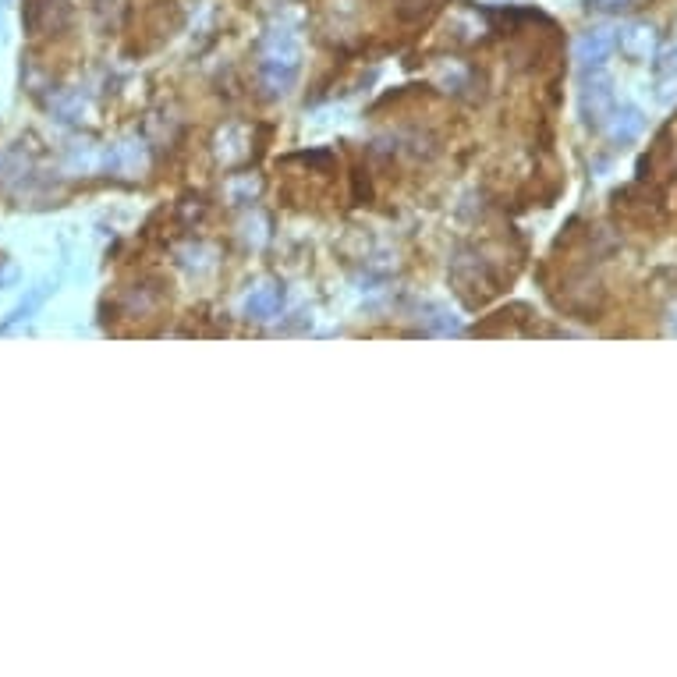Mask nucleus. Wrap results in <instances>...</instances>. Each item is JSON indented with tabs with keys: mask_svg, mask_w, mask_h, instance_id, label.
Instances as JSON below:
<instances>
[{
	"mask_svg": "<svg viewBox=\"0 0 677 677\" xmlns=\"http://www.w3.org/2000/svg\"><path fill=\"white\" fill-rule=\"evenodd\" d=\"M589 11H600V15H621V11L639 8V0H585Z\"/></svg>",
	"mask_w": 677,
	"mask_h": 677,
	"instance_id": "nucleus-14",
	"label": "nucleus"
},
{
	"mask_svg": "<svg viewBox=\"0 0 677 677\" xmlns=\"http://www.w3.org/2000/svg\"><path fill=\"white\" fill-rule=\"evenodd\" d=\"M617 47H621V54L631 57V61H653V57L660 54V32L646 22H631L624 25L621 36H617Z\"/></svg>",
	"mask_w": 677,
	"mask_h": 677,
	"instance_id": "nucleus-5",
	"label": "nucleus"
},
{
	"mask_svg": "<svg viewBox=\"0 0 677 677\" xmlns=\"http://www.w3.org/2000/svg\"><path fill=\"white\" fill-rule=\"evenodd\" d=\"M642 128H646V117H642L639 107H614L607 114V121H603V135H607L610 142H635L642 135Z\"/></svg>",
	"mask_w": 677,
	"mask_h": 677,
	"instance_id": "nucleus-7",
	"label": "nucleus"
},
{
	"mask_svg": "<svg viewBox=\"0 0 677 677\" xmlns=\"http://www.w3.org/2000/svg\"><path fill=\"white\" fill-rule=\"evenodd\" d=\"M15 277H18V270L11 266V259L8 256H0V288H8V284H15Z\"/></svg>",
	"mask_w": 677,
	"mask_h": 677,
	"instance_id": "nucleus-15",
	"label": "nucleus"
},
{
	"mask_svg": "<svg viewBox=\"0 0 677 677\" xmlns=\"http://www.w3.org/2000/svg\"><path fill=\"white\" fill-rule=\"evenodd\" d=\"M146 167H149V146L142 139L117 142V146H110L107 156H103V171L114 174V178H139V174H146Z\"/></svg>",
	"mask_w": 677,
	"mask_h": 677,
	"instance_id": "nucleus-3",
	"label": "nucleus"
},
{
	"mask_svg": "<svg viewBox=\"0 0 677 677\" xmlns=\"http://www.w3.org/2000/svg\"><path fill=\"white\" fill-rule=\"evenodd\" d=\"M36 181V164H32V149L25 142H15L0 153V188L18 195V188Z\"/></svg>",
	"mask_w": 677,
	"mask_h": 677,
	"instance_id": "nucleus-4",
	"label": "nucleus"
},
{
	"mask_svg": "<svg viewBox=\"0 0 677 677\" xmlns=\"http://www.w3.org/2000/svg\"><path fill=\"white\" fill-rule=\"evenodd\" d=\"M103 156H107V149H100L96 142H71L64 153V167L71 174H96L103 171Z\"/></svg>",
	"mask_w": 677,
	"mask_h": 677,
	"instance_id": "nucleus-10",
	"label": "nucleus"
},
{
	"mask_svg": "<svg viewBox=\"0 0 677 677\" xmlns=\"http://www.w3.org/2000/svg\"><path fill=\"white\" fill-rule=\"evenodd\" d=\"M217 156L224 164H238L249 156V128L245 125H227L224 132L217 135Z\"/></svg>",
	"mask_w": 677,
	"mask_h": 677,
	"instance_id": "nucleus-11",
	"label": "nucleus"
},
{
	"mask_svg": "<svg viewBox=\"0 0 677 677\" xmlns=\"http://www.w3.org/2000/svg\"><path fill=\"white\" fill-rule=\"evenodd\" d=\"M614 47H617L614 29H589L575 43V61L582 64V68H600V64H607V57L614 54Z\"/></svg>",
	"mask_w": 677,
	"mask_h": 677,
	"instance_id": "nucleus-6",
	"label": "nucleus"
},
{
	"mask_svg": "<svg viewBox=\"0 0 677 677\" xmlns=\"http://www.w3.org/2000/svg\"><path fill=\"white\" fill-rule=\"evenodd\" d=\"M433 82L444 89V93H461V89H468V71L461 68L458 61H451V64H444V68L436 71Z\"/></svg>",
	"mask_w": 677,
	"mask_h": 677,
	"instance_id": "nucleus-13",
	"label": "nucleus"
},
{
	"mask_svg": "<svg viewBox=\"0 0 677 677\" xmlns=\"http://www.w3.org/2000/svg\"><path fill=\"white\" fill-rule=\"evenodd\" d=\"M582 117L592 128H603L607 114L614 110V82L610 75L600 68H582Z\"/></svg>",
	"mask_w": 677,
	"mask_h": 677,
	"instance_id": "nucleus-2",
	"label": "nucleus"
},
{
	"mask_svg": "<svg viewBox=\"0 0 677 677\" xmlns=\"http://www.w3.org/2000/svg\"><path fill=\"white\" fill-rule=\"evenodd\" d=\"M284 305V288L281 284H263V288H256L249 298H245V316L256 323H266L273 320L277 312H281Z\"/></svg>",
	"mask_w": 677,
	"mask_h": 677,
	"instance_id": "nucleus-9",
	"label": "nucleus"
},
{
	"mask_svg": "<svg viewBox=\"0 0 677 677\" xmlns=\"http://www.w3.org/2000/svg\"><path fill=\"white\" fill-rule=\"evenodd\" d=\"M50 110H54L57 121L71 125V121H78V117H82V110H86V100H82V93H57L54 100H50Z\"/></svg>",
	"mask_w": 677,
	"mask_h": 677,
	"instance_id": "nucleus-12",
	"label": "nucleus"
},
{
	"mask_svg": "<svg viewBox=\"0 0 677 677\" xmlns=\"http://www.w3.org/2000/svg\"><path fill=\"white\" fill-rule=\"evenodd\" d=\"M54 295V284L50 281H43V284H36V288L29 291V295L22 298V302L15 305V309L8 312V320L0 323V337H8V334H15L18 327H22V323H29L32 320V312L39 309V305L47 302V298Z\"/></svg>",
	"mask_w": 677,
	"mask_h": 677,
	"instance_id": "nucleus-8",
	"label": "nucleus"
},
{
	"mask_svg": "<svg viewBox=\"0 0 677 677\" xmlns=\"http://www.w3.org/2000/svg\"><path fill=\"white\" fill-rule=\"evenodd\" d=\"M302 75V47L291 29H270L259 39V86L270 100H281Z\"/></svg>",
	"mask_w": 677,
	"mask_h": 677,
	"instance_id": "nucleus-1",
	"label": "nucleus"
}]
</instances>
